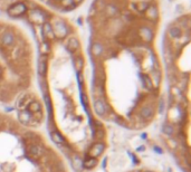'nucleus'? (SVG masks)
Listing matches in <instances>:
<instances>
[{
  "label": "nucleus",
  "instance_id": "f257e3e1",
  "mask_svg": "<svg viewBox=\"0 0 191 172\" xmlns=\"http://www.w3.org/2000/svg\"><path fill=\"white\" fill-rule=\"evenodd\" d=\"M48 22L51 25L55 38H58L60 40H63L64 38H66L73 31L72 27L67 25L66 21L63 18H60V17H56V16L50 17Z\"/></svg>",
  "mask_w": 191,
  "mask_h": 172
},
{
  "label": "nucleus",
  "instance_id": "a211bd4d",
  "mask_svg": "<svg viewBox=\"0 0 191 172\" xmlns=\"http://www.w3.org/2000/svg\"><path fill=\"white\" fill-rule=\"evenodd\" d=\"M74 66H75V69L77 71V73H80V72L83 71V68H84V59H83V57H82L80 54L75 56V58H74Z\"/></svg>",
  "mask_w": 191,
  "mask_h": 172
},
{
  "label": "nucleus",
  "instance_id": "f8f14e48",
  "mask_svg": "<svg viewBox=\"0 0 191 172\" xmlns=\"http://www.w3.org/2000/svg\"><path fill=\"white\" fill-rule=\"evenodd\" d=\"M105 51V47L103 46L102 43L100 41H94V43H92V46H90V53L94 55V57H101L102 54L104 53Z\"/></svg>",
  "mask_w": 191,
  "mask_h": 172
},
{
  "label": "nucleus",
  "instance_id": "1a4fd4ad",
  "mask_svg": "<svg viewBox=\"0 0 191 172\" xmlns=\"http://www.w3.org/2000/svg\"><path fill=\"white\" fill-rule=\"evenodd\" d=\"M94 110H95L97 115L104 116V115L107 114V112H109V107H107L106 103L102 98H97L95 101V103H94Z\"/></svg>",
  "mask_w": 191,
  "mask_h": 172
},
{
  "label": "nucleus",
  "instance_id": "39448f33",
  "mask_svg": "<svg viewBox=\"0 0 191 172\" xmlns=\"http://www.w3.org/2000/svg\"><path fill=\"white\" fill-rule=\"evenodd\" d=\"M137 35L142 41L144 43H151L154 38V33L153 29L148 25H141L137 28Z\"/></svg>",
  "mask_w": 191,
  "mask_h": 172
},
{
  "label": "nucleus",
  "instance_id": "dca6fc26",
  "mask_svg": "<svg viewBox=\"0 0 191 172\" xmlns=\"http://www.w3.org/2000/svg\"><path fill=\"white\" fill-rule=\"evenodd\" d=\"M26 111L29 112L30 114H34V113H37V112H41V105H40L39 102H31L28 106L26 107Z\"/></svg>",
  "mask_w": 191,
  "mask_h": 172
},
{
  "label": "nucleus",
  "instance_id": "6e6552de",
  "mask_svg": "<svg viewBox=\"0 0 191 172\" xmlns=\"http://www.w3.org/2000/svg\"><path fill=\"white\" fill-rule=\"evenodd\" d=\"M41 33H43V37H44V41H51L55 40V35L51 28V25L47 21L44 25H41Z\"/></svg>",
  "mask_w": 191,
  "mask_h": 172
},
{
  "label": "nucleus",
  "instance_id": "f3484780",
  "mask_svg": "<svg viewBox=\"0 0 191 172\" xmlns=\"http://www.w3.org/2000/svg\"><path fill=\"white\" fill-rule=\"evenodd\" d=\"M106 4H107L106 0H94V2H93V5H92L90 8L94 9L96 12H100V11L104 10Z\"/></svg>",
  "mask_w": 191,
  "mask_h": 172
},
{
  "label": "nucleus",
  "instance_id": "f03ea898",
  "mask_svg": "<svg viewBox=\"0 0 191 172\" xmlns=\"http://www.w3.org/2000/svg\"><path fill=\"white\" fill-rule=\"evenodd\" d=\"M28 14V19L30 22H33L34 25L41 26L45 22L49 20V14L46 10L41 9V8H37V9H31V10L27 11Z\"/></svg>",
  "mask_w": 191,
  "mask_h": 172
},
{
  "label": "nucleus",
  "instance_id": "4be33fe9",
  "mask_svg": "<svg viewBox=\"0 0 191 172\" xmlns=\"http://www.w3.org/2000/svg\"><path fill=\"white\" fill-rule=\"evenodd\" d=\"M39 51H40V55H48L50 51L49 41H43V43H40Z\"/></svg>",
  "mask_w": 191,
  "mask_h": 172
},
{
  "label": "nucleus",
  "instance_id": "bb28decb",
  "mask_svg": "<svg viewBox=\"0 0 191 172\" xmlns=\"http://www.w3.org/2000/svg\"><path fill=\"white\" fill-rule=\"evenodd\" d=\"M4 29H5V27H4V26H1V25H0V34L2 33V30H4Z\"/></svg>",
  "mask_w": 191,
  "mask_h": 172
},
{
  "label": "nucleus",
  "instance_id": "b1692460",
  "mask_svg": "<svg viewBox=\"0 0 191 172\" xmlns=\"http://www.w3.org/2000/svg\"><path fill=\"white\" fill-rule=\"evenodd\" d=\"M164 132H166V134L171 135V134L174 132V130H173V126H172L171 124H166V125H164Z\"/></svg>",
  "mask_w": 191,
  "mask_h": 172
},
{
  "label": "nucleus",
  "instance_id": "0eeeda50",
  "mask_svg": "<svg viewBox=\"0 0 191 172\" xmlns=\"http://www.w3.org/2000/svg\"><path fill=\"white\" fill-rule=\"evenodd\" d=\"M145 19L146 20L151 21V22H156L158 19H159V8L158 6H154V5H151L145 11Z\"/></svg>",
  "mask_w": 191,
  "mask_h": 172
},
{
  "label": "nucleus",
  "instance_id": "ddd939ff",
  "mask_svg": "<svg viewBox=\"0 0 191 172\" xmlns=\"http://www.w3.org/2000/svg\"><path fill=\"white\" fill-rule=\"evenodd\" d=\"M104 149H105V145H104L103 143H101V142H97V143H95L93 147H90V157H92V158L100 157L101 154L103 153V151H104Z\"/></svg>",
  "mask_w": 191,
  "mask_h": 172
},
{
  "label": "nucleus",
  "instance_id": "423d86ee",
  "mask_svg": "<svg viewBox=\"0 0 191 172\" xmlns=\"http://www.w3.org/2000/svg\"><path fill=\"white\" fill-rule=\"evenodd\" d=\"M183 35V30L181 29L179 26L174 25V24H171L168 27V30H166V37L171 39V40H176L179 39L181 36Z\"/></svg>",
  "mask_w": 191,
  "mask_h": 172
},
{
  "label": "nucleus",
  "instance_id": "9b49d317",
  "mask_svg": "<svg viewBox=\"0 0 191 172\" xmlns=\"http://www.w3.org/2000/svg\"><path fill=\"white\" fill-rule=\"evenodd\" d=\"M47 61L48 55H40L38 61V74L40 77H45L47 73Z\"/></svg>",
  "mask_w": 191,
  "mask_h": 172
},
{
  "label": "nucleus",
  "instance_id": "aec40b11",
  "mask_svg": "<svg viewBox=\"0 0 191 172\" xmlns=\"http://www.w3.org/2000/svg\"><path fill=\"white\" fill-rule=\"evenodd\" d=\"M50 137L53 139V141L55 142L56 144H65V140L64 137L58 134V132H55V131H51L50 132Z\"/></svg>",
  "mask_w": 191,
  "mask_h": 172
},
{
  "label": "nucleus",
  "instance_id": "412c9836",
  "mask_svg": "<svg viewBox=\"0 0 191 172\" xmlns=\"http://www.w3.org/2000/svg\"><path fill=\"white\" fill-rule=\"evenodd\" d=\"M97 164V160H96V158H87L85 161L83 162V168H86V169H92V168H94Z\"/></svg>",
  "mask_w": 191,
  "mask_h": 172
},
{
  "label": "nucleus",
  "instance_id": "a878e982",
  "mask_svg": "<svg viewBox=\"0 0 191 172\" xmlns=\"http://www.w3.org/2000/svg\"><path fill=\"white\" fill-rule=\"evenodd\" d=\"M83 1H84V0H74V4H75V5H76V7H77V6H78V5H80V4H82V2H83Z\"/></svg>",
  "mask_w": 191,
  "mask_h": 172
},
{
  "label": "nucleus",
  "instance_id": "6ab92c4d",
  "mask_svg": "<svg viewBox=\"0 0 191 172\" xmlns=\"http://www.w3.org/2000/svg\"><path fill=\"white\" fill-rule=\"evenodd\" d=\"M152 115H153V111H152V108H151V107L144 106L140 110V116L142 117V119H144V120L150 119Z\"/></svg>",
  "mask_w": 191,
  "mask_h": 172
},
{
  "label": "nucleus",
  "instance_id": "4468645a",
  "mask_svg": "<svg viewBox=\"0 0 191 172\" xmlns=\"http://www.w3.org/2000/svg\"><path fill=\"white\" fill-rule=\"evenodd\" d=\"M149 7H150V4H149V2H146L144 0H140V1L133 4V10L137 11V12H140V14H144V11H145Z\"/></svg>",
  "mask_w": 191,
  "mask_h": 172
},
{
  "label": "nucleus",
  "instance_id": "393cba45",
  "mask_svg": "<svg viewBox=\"0 0 191 172\" xmlns=\"http://www.w3.org/2000/svg\"><path fill=\"white\" fill-rule=\"evenodd\" d=\"M103 135H104V131H103V129H97L95 131V137L97 140H101V139H103Z\"/></svg>",
  "mask_w": 191,
  "mask_h": 172
},
{
  "label": "nucleus",
  "instance_id": "9d476101",
  "mask_svg": "<svg viewBox=\"0 0 191 172\" xmlns=\"http://www.w3.org/2000/svg\"><path fill=\"white\" fill-rule=\"evenodd\" d=\"M66 48L67 51H69L70 54H74L76 53L77 51H80V40L76 38V37H69L68 40H67V44H66Z\"/></svg>",
  "mask_w": 191,
  "mask_h": 172
},
{
  "label": "nucleus",
  "instance_id": "20e7f679",
  "mask_svg": "<svg viewBox=\"0 0 191 172\" xmlns=\"http://www.w3.org/2000/svg\"><path fill=\"white\" fill-rule=\"evenodd\" d=\"M27 11H28L27 7L21 1H17L14 5H11L10 7L7 8V14L12 18H19L20 16L26 15Z\"/></svg>",
  "mask_w": 191,
  "mask_h": 172
},
{
  "label": "nucleus",
  "instance_id": "5701e85b",
  "mask_svg": "<svg viewBox=\"0 0 191 172\" xmlns=\"http://www.w3.org/2000/svg\"><path fill=\"white\" fill-rule=\"evenodd\" d=\"M73 164H74V168L76 169V171H82L83 170V162H82L80 157L73 158Z\"/></svg>",
  "mask_w": 191,
  "mask_h": 172
},
{
  "label": "nucleus",
  "instance_id": "7ed1b4c3",
  "mask_svg": "<svg viewBox=\"0 0 191 172\" xmlns=\"http://www.w3.org/2000/svg\"><path fill=\"white\" fill-rule=\"evenodd\" d=\"M17 37L15 33L11 30L10 28H5L2 33L0 34V44L4 46L5 48H11L16 44Z\"/></svg>",
  "mask_w": 191,
  "mask_h": 172
},
{
  "label": "nucleus",
  "instance_id": "2eb2a0df",
  "mask_svg": "<svg viewBox=\"0 0 191 172\" xmlns=\"http://www.w3.org/2000/svg\"><path fill=\"white\" fill-rule=\"evenodd\" d=\"M18 117H19L20 121L22 122L24 124H26V125H30V123L33 121L31 114L27 111H20L19 114H18Z\"/></svg>",
  "mask_w": 191,
  "mask_h": 172
}]
</instances>
